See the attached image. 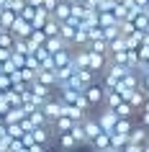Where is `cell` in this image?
I'll list each match as a JSON object with an SVG mask.
<instances>
[{
	"instance_id": "cell-40",
	"label": "cell",
	"mask_w": 149,
	"mask_h": 152,
	"mask_svg": "<svg viewBox=\"0 0 149 152\" xmlns=\"http://www.w3.org/2000/svg\"><path fill=\"white\" fill-rule=\"evenodd\" d=\"M72 3H87V0H72Z\"/></svg>"
},
{
	"instance_id": "cell-19",
	"label": "cell",
	"mask_w": 149,
	"mask_h": 152,
	"mask_svg": "<svg viewBox=\"0 0 149 152\" xmlns=\"http://www.w3.org/2000/svg\"><path fill=\"white\" fill-rule=\"evenodd\" d=\"M134 126H136V119H118V124H116V134L129 137V134L134 132Z\"/></svg>"
},
{
	"instance_id": "cell-34",
	"label": "cell",
	"mask_w": 149,
	"mask_h": 152,
	"mask_svg": "<svg viewBox=\"0 0 149 152\" xmlns=\"http://www.w3.org/2000/svg\"><path fill=\"white\" fill-rule=\"evenodd\" d=\"M33 16H36V8H31V5H26V10L21 13V18H23V21H28V23L33 21Z\"/></svg>"
},
{
	"instance_id": "cell-3",
	"label": "cell",
	"mask_w": 149,
	"mask_h": 152,
	"mask_svg": "<svg viewBox=\"0 0 149 152\" xmlns=\"http://www.w3.org/2000/svg\"><path fill=\"white\" fill-rule=\"evenodd\" d=\"M41 111H44V116H47V121H49V124H54L57 119H62V113H64V103L54 96L52 101H47V103L41 106Z\"/></svg>"
},
{
	"instance_id": "cell-41",
	"label": "cell",
	"mask_w": 149,
	"mask_h": 152,
	"mask_svg": "<svg viewBox=\"0 0 149 152\" xmlns=\"http://www.w3.org/2000/svg\"><path fill=\"white\" fill-rule=\"evenodd\" d=\"M144 152H149V144H144Z\"/></svg>"
},
{
	"instance_id": "cell-12",
	"label": "cell",
	"mask_w": 149,
	"mask_h": 152,
	"mask_svg": "<svg viewBox=\"0 0 149 152\" xmlns=\"http://www.w3.org/2000/svg\"><path fill=\"white\" fill-rule=\"evenodd\" d=\"M75 126H77V124H75L70 116H62V119H57L54 124H52V129H54V134H57V137H59V134H70Z\"/></svg>"
},
{
	"instance_id": "cell-20",
	"label": "cell",
	"mask_w": 149,
	"mask_h": 152,
	"mask_svg": "<svg viewBox=\"0 0 149 152\" xmlns=\"http://www.w3.org/2000/svg\"><path fill=\"white\" fill-rule=\"evenodd\" d=\"M16 13H13V10H3V13H0V28H3V31H10V28H13V23H16Z\"/></svg>"
},
{
	"instance_id": "cell-7",
	"label": "cell",
	"mask_w": 149,
	"mask_h": 152,
	"mask_svg": "<svg viewBox=\"0 0 149 152\" xmlns=\"http://www.w3.org/2000/svg\"><path fill=\"white\" fill-rule=\"evenodd\" d=\"M72 64L77 70H87L90 67V49H72Z\"/></svg>"
},
{
	"instance_id": "cell-31",
	"label": "cell",
	"mask_w": 149,
	"mask_h": 152,
	"mask_svg": "<svg viewBox=\"0 0 149 152\" xmlns=\"http://www.w3.org/2000/svg\"><path fill=\"white\" fill-rule=\"evenodd\" d=\"M23 134H26V132H23V126H21V124H13V126H8V137H10V139H21Z\"/></svg>"
},
{
	"instance_id": "cell-35",
	"label": "cell",
	"mask_w": 149,
	"mask_h": 152,
	"mask_svg": "<svg viewBox=\"0 0 149 152\" xmlns=\"http://www.w3.org/2000/svg\"><path fill=\"white\" fill-rule=\"evenodd\" d=\"M59 3H62V0H44V8H47L49 13H54V8L59 5Z\"/></svg>"
},
{
	"instance_id": "cell-17",
	"label": "cell",
	"mask_w": 149,
	"mask_h": 152,
	"mask_svg": "<svg viewBox=\"0 0 149 152\" xmlns=\"http://www.w3.org/2000/svg\"><path fill=\"white\" fill-rule=\"evenodd\" d=\"M52 57H54V67H57V70H62V67H70V64H72V49L57 52V54H52Z\"/></svg>"
},
{
	"instance_id": "cell-33",
	"label": "cell",
	"mask_w": 149,
	"mask_h": 152,
	"mask_svg": "<svg viewBox=\"0 0 149 152\" xmlns=\"http://www.w3.org/2000/svg\"><path fill=\"white\" fill-rule=\"evenodd\" d=\"M33 54H36V59H39L41 64H44V62H47V59H49V57H52V54H49V52H47V47H41V49H36V52H33Z\"/></svg>"
},
{
	"instance_id": "cell-43",
	"label": "cell",
	"mask_w": 149,
	"mask_h": 152,
	"mask_svg": "<svg viewBox=\"0 0 149 152\" xmlns=\"http://www.w3.org/2000/svg\"><path fill=\"white\" fill-rule=\"evenodd\" d=\"M147 13H149V8H147Z\"/></svg>"
},
{
	"instance_id": "cell-1",
	"label": "cell",
	"mask_w": 149,
	"mask_h": 152,
	"mask_svg": "<svg viewBox=\"0 0 149 152\" xmlns=\"http://www.w3.org/2000/svg\"><path fill=\"white\" fill-rule=\"evenodd\" d=\"M95 119H98V124H100V129L105 132V134H113V132H116V124H118V113L113 111V108H108V106L98 108V111H95Z\"/></svg>"
},
{
	"instance_id": "cell-28",
	"label": "cell",
	"mask_w": 149,
	"mask_h": 152,
	"mask_svg": "<svg viewBox=\"0 0 149 152\" xmlns=\"http://www.w3.org/2000/svg\"><path fill=\"white\" fill-rule=\"evenodd\" d=\"M116 52H129V47H126V36H118L116 41H110V54H116Z\"/></svg>"
},
{
	"instance_id": "cell-16",
	"label": "cell",
	"mask_w": 149,
	"mask_h": 152,
	"mask_svg": "<svg viewBox=\"0 0 149 152\" xmlns=\"http://www.w3.org/2000/svg\"><path fill=\"white\" fill-rule=\"evenodd\" d=\"M98 26L100 28H110V26H118V18L113 16V10H98Z\"/></svg>"
},
{
	"instance_id": "cell-25",
	"label": "cell",
	"mask_w": 149,
	"mask_h": 152,
	"mask_svg": "<svg viewBox=\"0 0 149 152\" xmlns=\"http://www.w3.org/2000/svg\"><path fill=\"white\" fill-rule=\"evenodd\" d=\"M5 101L10 103V108H18V106H23V98H21V93H16L13 88L5 90Z\"/></svg>"
},
{
	"instance_id": "cell-36",
	"label": "cell",
	"mask_w": 149,
	"mask_h": 152,
	"mask_svg": "<svg viewBox=\"0 0 149 152\" xmlns=\"http://www.w3.org/2000/svg\"><path fill=\"white\" fill-rule=\"evenodd\" d=\"M10 57H13V52H10V49H0V62H8Z\"/></svg>"
},
{
	"instance_id": "cell-22",
	"label": "cell",
	"mask_w": 149,
	"mask_h": 152,
	"mask_svg": "<svg viewBox=\"0 0 149 152\" xmlns=\"http://www.w3.org/2000/svg\"><path fill=\"white\" fill-rule=\"evenodd\" d=\"M13 52H16V54H23V57L33 54V49H31V44H28V39H16V44H13Z\"/></svg>"
},
{
	"instance_id": "cell-2",
	"label": "cell",
	"mask_w": 149,
	"mask_h": 152,
	"mask_svg": "<svg viewBox=\"0 0 149 152\" xmlns=\"http://www.w3.org/2000/svg\"><path fill=\"white\" fill-rule=\"evenodd\" d=\"M105 96H108V90H105V85H103L100 80L85 90V98H87V103L93 106V111H98V108L105 106Z\"/></svg>"
},
{
	"instance_id": "cell-9",
	"label": "cell",
	"mask_w": 149,
	"mask_h": 152,
	"mask_svg": "<svg viewBox=\"0 0 149 152\" xmlns=\"http://www.w3.org/2000/svg\"><path fill=\"white\" fill-rule=\"evenodd\" d=\"M36 83H41V85H47V88H54V90H57V85H59V80H57V70H39Z\"/></svg>"
},
{
	"instance_id": "cell-8",
	"label": "cell",
	"mask_w": 149,
	"mask_h": 152,
	"mask_svg": "<svg viewBox=\"0 0 149 152\" xmlns=\"http://www.w3.org/2000/svg\"><path fill=\"white\" fill-rule=\"evenodd\" d=\"M52 18L54 21H59V23H67L72 18V3H67V0H62L59 5L54 8V13H52Z\"/></svg>"
},
{
	"instance_id": "cell-15",
	"label": "cell",
	"mask_w": 149,
	"mask_h": 152,
	"mask_svg": "<svg viewBox=\"0 0 149 152\" xmlns=\"http://www.w3.org/2000/svg\"><path fill=\"white\" fill-rule=\"evenodd\" d=\"M90 150H93V152H105V150H110V134L103 132L100 137H95L93 142H90Z\"/></svg>"
},
{
	"instance_id": "cell-21",
	"label": "cell",
	"mask_w": 149,
	"mask_h": 152,
	"mask_svg": "<svg viewBox=\"0 0 149 152\" xmlns=\"http://www.w3.org/2000/svg\"><path fill=\"white\" fill-rule=\"evenodd\" d=\"M124 101H126V98L121 96L118 90H108V96H105V106H108V108H113V111H116V108L124 103Z\"/></svg>"
},
{
	"instance_id": "cell-5",
	"label": "cell",
	"mask_w": 149,
	"mask_h": 152,
	"mask_svg": "<svg viewBox=\"0 0 149 152\" xmlns=\"http://www.w3.org/2000/svg\"><path fill=\"white\" fill-rule=\"evenodd\" d=\"M147 101H149V93L144 88H136V90H131V93H126V103H131L136 111H141Z\"/></svg>"
},
{
	"instance_id": "cell-30",
	"label": "cell",
	"mask_w": 149,
	"mask_h": 152,
	"mask_svg": "<svg viewBox=\"0 0 149 152\" xmlns=\"http://www.w3.org/2000/svg\"><path fill=\"white\" fill-rule=\"evenodd\" d=\"M118 28H121V36H131V34H136L134 21H121V23H118Z\"/></svg>"
},
{
	"instance_id": "cell-42",
	"label": "cell",
	"mask_w": 149,
	"mask_h": 152,
	"mask_svg": "<svg viewBox=\"0 0 149 152\" xmlns=\"http://www.w3.org/2000/svg\"><path fill=\"white\" fill-rule=\"evenodd\" d=\"M67 3H72V0H67Z\"/></svg>"
},
{
	"instance_id": "cell-38",
	"label": "cell",
	"mask_w": 149,
	"mask_h": 152,
	"mask_svg": "<svg viewBox=\"0 0 149 152\" xmlns=\"http://www.w3.org/2000/svg\"><path fill=\"white\" fill-rule=\"evenodd\" d=\"M8 3H10V0H0V8L5 10V8H8Z\"/></svg>"
},
{
	"instance_id": "cell-29",
	"label": "cell",
	"mask_w": 149,
	"mask_h": 152,
	"mask_svg": "<svg viewBox=\"0 0 149 152\" xmlns=\"http://www.w3.org/2000/svg\"><path fill=\"white\" fill-rule=\"evenodd\" d=\"M70 134L75 137V139H77V144H80V147H82V144H87V137H85V129H82V124H77V126L72 129Z\"/></svg>"
},
{
	"instance_id": "cell-6",
	"label": "cell",
	"mask_w": 149,
	"mask_h": 152,
	"mask_svg": "<svg viewBox=\"0 0 149 152\" xmlns=\"http://www.w3.org/2000/svg\"><path fill=\"white\" fill-rule=\"evenodd\" d=\"M10 34H13L16 39H28V36L33 34V26L18 16V18H16V23H13V28H10Z\"/></svg>"
},
{
	"instance_id": "cell-39",
	"label": "cell",
	"mask_w": 149,
	"mask_h": 152,
	"mask_svg": "<svg viewBox=\"0 0 149 152\" xmlns=\"http://www.w3.org/2000/svg\"><path fill=\"white\" fill-rule=\"evenodd\" d=\"M0 126H5V116L3 113H0Z\"/></svg>"
},
{
	"instance_id": "cell-18",
	"label": "cell",
	"mask_w": 149,
	"mask_h": 152,
	"mask_svg": "<svg viewBox=\"0 0 149 152\" xmlns=\"http://www.w3.org/2000/svg\"><path fill=\"white\" fill-rule=\"evenodd\" d=\"M47 39H49V36L41 31V28H33V34L28 36V44H31V49L36 52V49H41L44 44H47Z\"/></svg>"
},
{
	"instance_id": "cell-4",
	"label": "cell",
	"mask_w": 149,
	"mask_h": 152,
	"mask_svg": "<svg viewBox=\"0 0 149 152\" xmlns=\"http://www.w3.org/2000/svg\"><path fill=\"white\" fill-rule=\"evenodd\" d=\"M82 129H85V137H87V147H90V142H93L95 137L103 134V129H100V124H98V119H95V113H90V116L82 121Z\"/></svg>"
},
{
	"instance_id": "cell-13",
	"label": "cell",
	"mask_w": 149,
	"mask_h": 152,
	"mask_svg": "<svg viewBox=\"0 0 149 152\" xmlns=\"http://www.w3.org/2000/svg\"><path fill=\"white\" fill-rule=\"evenodd\" d=\"M54 144H57V147H59L62 152H72V150H77V147H80V144H77V139H75L72 134H59Z\"/></svg>"
},
{
	"instance_id": "cell-37",
	"label": "cell",
	"mask_w": 149,
	"mask_h": 152,
	"mask_svg": "<svg viewBox=\"0 0 149 152\" xmlns=\"http://www.w3.org/2000/svg\"><path fill=\"white\" fill-rule=\"evenodd\" d=\"M141 88L149 93V72H147V75H141Z\"/></svg>"
},
{
	"instance_id": "cell-26",
	"label": "cell",
	"mask_w": 149,
	"mask_h": 152,
	"mask_svg": "<svg viewBox=\"0 0 149 152\" xmlns=\"http://www.w3.org/2000/svg\"><path fill=\"white\" fill-rule=\"evenodd\" d=\"M59 28H62V23H59V21H54V18H52V21H49L47 26H44V28H41V31L47 34L49 39H52V36H59Z\"/></svg>"
},
{
	"instance_id": "cell-14",
	"label": "cell",
	"mask_w": 149,
	"mask_h": 152,
	"mask_svg": "<svg viewBox=\"0 0 149 152\" xmlns=\"http://www.w3.org/2000/svg\"><path fill=\"white\" fill-rule=\"evenodd\" d=\"M44 47H47V52H49V54H57V52H64V49H72L70 44H67V41L62 39V36H52V39H47V44H44Z\"/></svg>"
},
{
	"instance_id": "cell-32",
	"label": "cell",
	"mask_w": 149,
	"mask_h": 152,
	"mask_svg": "<svg viewBox=\"0 0 149 152\" xmlns=\"http://www.w3.org/2000/svg\"><path fill=\"white\" fill-rule=\"evenodd\" d=\"M10 62H13V67H16V70H23V67H26V57H23V54H16V52H13Z\"/></svg>"
},
{
	"instance_id": "cell-23",
	"label": "cell",
	"mask_w": 149,
	"mask_h": 152,
	"mask_svg": "<svg viewBox=\"0 0 149 152\" xmlns=\"http://www.w3.org/2000/svg\"><path fill=\"white\" fill-rule=\"evenodd\" d=\"M126 144H129V137H124V134H116V132H113V134H110V150H124Z\"/></svg>"
},
{
	"instance_id": "cell-27",
	"label": "cell",
	"mask_w": 149,
	"mask_h": 152,
	"mask_svg": "<svg viewBox=\"0 0 149 152\" xmlns=\"http://www.w3.org/2000/svg\"><path fill=\"white\" fill-rule=\"evenodd\" d=\"M26 5H28V0H10V3H8V8H5V10H13L16 16H21V13L26 10Z\"/></svg>"
},
{
	"instance_id": "cell-11",
	"label": "cell",
	"mask_w": 149,
	"mask_h": 152,
	"mask_svg": "<svg viewBox=\"0 0 149 152\" xmlns=\"http://www.w3.org/2000/svg\"><path fill=\"white\" fill-rule=\"evenodd\" d=\"M23 119H28V111H26L23 106H18V108H10L5 113V126H13V124H21Z\"/></svg>"
},
{
	"instance_id": "cell-44",
	"label": "cell",
	"mask_w": 149,
	"mask_h": 152,
	"mask_svg": "<svg viewBox=\"0 0 149 152\" xmlns=\"http://www.w3.org/2000/svg\"><path fill=\"white\" fill-rule=\"evenodd\" d=\"M105 152H108V150H105Z\"/></svg>"
},
{
	"instance_id": "cell-24",
	"label": "cell",
	"mask_w": 149,
	"mask_h": 152,
	"mask_svg": "<svg viewBox=\"0 0 149 152\" xmlns=\"http://www.w3.org/2000/svg\"><path fill=\"white\" fill-rule=\"evenodd\" d=\"M13 44H16V36L10 31H0V49H10L13 52Z\"/></svg>"
},
{
	"instance_id": "cell-10",
	"label": "cell",
	"mask_w": 149,
	"mask_h": 152,
	"mask_svg": "<svg viewBox=\"0 0 149 152\" xmlns=\"http://www.w3.org/2000/svg\"><path fill=\"white\" fill-rule=\"evenodd\" d=\"M129 142L131 144H139V147H144V144H149V129H144V126H134V132L129 134Z\"/></svg>"
}]
</instances>
